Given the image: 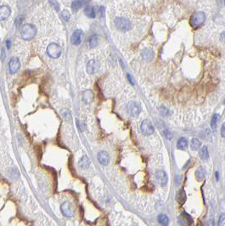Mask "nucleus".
<instances>
[{"mask_svg":"<svg viewBox=\"0 0 225 226\" xmlns=\"http://www.w3.org/2000/svg\"><path fill=\"white\" fill-rule=\"evenodd\" d=\"M36 33H37L36 27L33 25H31V24L24 25L23 27H21V30H20V35H21V38H23L24 40L33 39L35 37Z\"/></svg>","mask_w":225,"mask_h":226,"instance_id":"nucleus-1","label":"nucleus"},{"mask_svg":"<svg viewBox=\"0 0 225 226\" xmlns=\"http://www.w3.org/2000/svg\"><path fill=\"white\" fill-rule=\"evenodd\" d=\"M115 27L119 30V31H122V32H127V31H129L131 29V22L128 20L126 18H123V17H117L115 19Z\"/></svg>","mask_w":225,"mask_h":226,"instance_id":"nucleus-2","label":"nucleus"},{"mask_svg":"<svg viewBox=\"0 0 225 226\" xmlns=\"http://www.w3.org/2000/svg\"><path fill=\"white\" fill-rule=\"evenodd\" d=\"M61 48L60 45H58L55 42L50 43L47 48V54L49 57L53 59H57L61 56Z\"/></svg>","mask_w":225,"mask_h":226,"instance_id":"nucleus-3","label":"nucleus"},{"mask_svg":"<svg viewBox=\"0 0 225 226\" xmlns=\"http://www.w3.org/2000/svg\"><path fill=\"white\" fill-rule=\"evenodd\" d=\"M205 20H206V15L203 12H196L192 15L190 23L192 25L193 27L197 28L204 23Z\"/></svg>","mask_w":225,"mask_h":226,"instance_id":"nucleus-4","label":"nucleus"},{"mask_svg":"<svg viewBox=\"0 0 225 226\" xmlns=\"http://www.w3.org/2000/svg\"><path fill=\"white\" fill-rule=\"evenodd\" d=\"M61 210L62 214L67 218H71L74 215V212H75V208L73 207V205L68 202H65L61 204Z\"/></svg>","mask_w":225,"mask_h":226,"instance_id":"nucleus-5","label":"nucleus"},{"mask_svg":"<svg viewBox=\"0 0 225 226\" xmlns=\"http://www.w3.org/2000/svg\"><path fill=\"white\" fill-rule=\"evenodd\" d=\"M140 129H141V133L145 135H151L155 129H154V127L152 125V123H150L149 120H144L142 123H141L140 126Z\"/></svg>","mask_w":225,"mask_h":226,"instance_id":"nucleus-6","label":"nucleus"},{"mask_svg":"<svg viewBox=\"0 0 225 226\" xmlns=\"http://www.w3.org/2000/svg\"><path fill=\"white\" fill-rule=\"evenodd\" d=\"M127 113L131 116V117H137L139 116V114L140 113V106L136 103V102H130L127 104Z\"/></svg>","mask_w":225,"mask_h":226,"instance_id":"nucleus-7","label":"nucleus"},{"mask_svg":"<svg viewBox=\"0 0 225 226\" xmlns=\"http://www.w3.org/2000/svg\"><path fill=\"white\" fill-rule=\"evenodd\" d=\"M178 224L181 226H190L192 224V218L186 212H183L180 214L178 218Z\"/></svg>","mask_w":225,"mask_h":226,"instance_id":"nucleus-8","label":"nucleus"},{"mask_svg":"<svg viewBox=\"0 0 225 226\" xmlns=\"http://www.w3.org/2000/svg\"><path fill=\"white\" fill-rule=\"evenodd\" d=\"M20 68V62L19 59L17 57H12L9 63V69H10V73L14 74L15 72H17Z\"/></svg>","mask_w":225,"mask_h":226,"instance_id":"nucleus-9","label":"nucleus"},{"mask_svg":"<svg viewBox=\"0 0 225 226\" xmlns=\"http://www.w3.org/2000/svg\"><path fill=\"white\" fill-rule=\"evenodd\" d=\"M83 36V32L81 29H77L74 31V33H72L71 38H70V41L71 43L74 45H78L82 42V38Z\"/></svg>","mask_w":225,"mask_h":226,"instance_id":"nucleus-10","label":"nucleus"},{"mask_svg":"<svg viewBox=\"0 0 225 226\" xmlns=\"http://www.w3.org/2000/svg\"><path fill=\"white\" fill-rule=\"evenodd\" d=\"M99 69V64L94 60H91L88 62L87 65V71L89 74H94L98 71Z\"/></svg>","mask_w":225,"mask_h":226,"instance_id":"nucleus-11","label":"nucleus"},{"mask_svg":"<svg viewBox=\"0 0 225 226\" xmlns=\"http://www.w3.org/2000/svg\"><path fill=\"white\" fill-rule=\"evenodd\" d=\"M11 14V9L8 5H2L0 7V20L8 19Z\"/></svg>","mask_w":225,"mask_h":226,"instance_id":"nucleus-12","label":"nucleus"},{"mask_svg":"<svg viewBox=\"0 0 225 226\" xmlns=\"http://www.w3.org/2000/svg\"><path fill=\"white\" fill-rule=\"evenodd\" d=\"M98 160L99 163L104 166H106L110 162V156L106 151H99L98 153Z\"/></svg>","mask_w":225,"mask_h":226,"instance_id":"nucleus-13","label":"nucleus"},{"mask_svg":"<svg viewBox=\"0 0 225 226\" xmlns=\"http://www.w3.org/2000/svg\"><path fill=\"white\" fill-rule=\"evenodd\" d=\"M155 177H156L157 181L159 182L161 186H164L167 183V174L165 173L164 171L157 172L156 174H155Z\"/></svg>","mask_w":225,"mask_h":226,"instance_id":"nucleus-14","label":"nucleus"},{"mask_svg":"<svg viewBox=\"0 0 225 226\" xmlns=\"http://www.w3.org/2000/svg\"><path fill=\"white\" fill-rule=\"evenodd\" d=\"M94 98V94L93 91L90 89L86 90L83 94V101L85 104H90L93 102Z\"/></svg>","mask_w":225,"mask_h":226,"instance_id":"nucleus-15","label":"nucleus"},{"mask_svg":"<svg viewBox=\"0 0 225 226\" xmlns=\"http://www.w3.org/2000/svg\"><path fill=\"white\" fill-rule=\"evenodd\" d=\"M176 200H177L178 204H180V205H183V203L186 202V194L184 192V190H181L178 191L177 196H176Z\"/></svg>","mask_w":225,"mask_h":226,"instance_id":"nucleus-16","label":"nucleus"},{"mask_svg":"<svg viewBox=\"0 0 225 226\" xmlns=\"http://www.w3.org/2000/svg\"><path fill=\"white\" fill-rule=\"evenodd\" d=\"M83 5H84V1H83V0H75L71 4V10L75 13L77 10H80L83 6Z\"/></svg>","mask_w":225,"mask_h":226,"instance_id":"nucleus-17","label":"nucleus"},{"mask_svg":"<svg viewBox=\"0 0 225 226\" xmlns=\"http://www.w3.org/2000/svg\"><path fill=\"white\" fill-rule=\"evenodd\" d=\"M79 166L83 168V169H86L89 167V164H90V161H89V157L86 156V155H83L81 159L79 160V162H78Z\"/></svg>","mask_w":225,"mask_h":226,"instance_id":"nucleus-18","label":"nucleus"},{"mask_svg":"<svg viewBox=\"0 0 225 226\" xmlns=\"http://www.w3.org/2000/svg\"><path fill=\"white\" fill-rule=\"evenodd\" d=\"M188 147V140L185 139V138H180L178 140V145H177V148L179 149V150H186Z\"/></svg>","mask_w":225,"mask_h":226,"instance_id":"nucleus-19","label":"nucleus"},{"mask_svg":"<svg viewBox=\"0 0 225 226\" xmlns=\"http://www.w3.org/2000/svg\"><path fill=\"white\" fill-rule=\"evenodd\" d=\"M85 14H86V15L88 17L91 18V19H94V18H95V16H96L95 10H94V7H92V6H87L85 8Z\"/></svg>","mask_w":225,"mask_h":226,"instance_id":"nucleus-20","label":"nucleus"},{"mask_svg":"<svg viewBox=\"0 0 225 226\" xmlns=\"http://www.w3.org/2000/svg\"><path fill=\"white\" fill-rule=\"evenodd\" d=\"M143 57L144 59L147 61H151L153 58H154V53L153 51H151L150 49H145L144 51H143Z\"/></svg>","mask_w":225,"mask_h":226,"instance_id":"nucleus-21","label":"nucleus"},{"mask_svg":"<svg viewBox=\"0 0 225 226\" xmlns=\"http://www.w3.org/2000/svg\"><path fill=\"white\" fill-rule=\"evenodd\" d=\"M158 222L161 226H167L169 224V218L166 214H160L158 217Z\"/></svg>","mask_w":225,"mask_h":226,"instance_id":"nucleus-22","label":"nucleus"},{"mask_svg":"<svg viewBox=\"0 0 225 226\" xmlns=\"http://www.w3.org/2000/svg\"><path fill=\"white\" fill-rule=\"evenodd\" d=\"M98 44V38L97 35H92L89 40V46L90 48L96 47Z\"/></svg>","mask_w":225,"mask_h":226,"instance_id":"nucleus-23","label":"nucleus"},{"mask_svg":"<svg viewBox=\"0 0 225 226\" xmlns=\"http://www.w3.org/2000/svg\"><path fill=\"white\" fill-rule=\"evenodd\" d=\"M199 155L201 156L202 160H207L209 158V153H208V149L206 146H203L201 151L199 152Z\"/></svg>","mask_w":225,"mask_h":226,"instance_id":"nucleus-24","label":"nucleus"},{"mask_svg":"<svg viewBox=\"0 0 225 226\" xmlns=\"http://www.w3.org/2000/svg\"><path fill=\"white\" fill-rule=\"evenodd\" d=\"M205 170L202 167H200L198 169L196 170V172H195V177H196L197 179H199V180H202V179H205Z\"/></svg>","mask_w":225,"mask_h":226,"instance_id":"nucleus-25","label":"nucleus"},{"mask_svg":"<svg viewBox=\"0 0 225 226\" xmlns=\"http://www.w3.org/2000/svg\"><path fill=\"white\" fill-rule=\"evenodd\" d=\"M201 141L199 140H197V139H193L192 140H191V149H192L193 151H198L199 150V148L201 147Z\"/></svg>","mask_w":225,"mask_h":226,"instance_id":"nucleus-26","label":"nucleus"},{"mask_svg":"<svg viewBox=\"0 0 225 226\" xmlns=\"http://www.w3.org/2000/svg\"><path fill=\"white\" fill-rule=\"evenodd\" d=\"M219 118H220V116H219L218 114H214V115L212 116L211 122V128H212L213 130H215L216 127H217V122H218V120H219Z\"/></svg>","mask_w":225,"mask_h":226,"instance_id":"nucleus-27","label":"nucleus"},{"mask_svg":"<svg viewBox=\"0 0 225 226\" xmlns=\"http://www.w3.org/2000/svg\"><path fill=\"white\" fill-rule=\"evenodd\" d=\"M160 113L162 115V116H164V117H167L170 115V111H169L168 109L167 108V107H164V106H161L159 109Z\"/></svg>","mask_w":225,"mask_h":226,"instance_id":"nucleus-28","label":"nucleus"},{"mask_svg":"<svg viewBox=\"0 0 225 226\" xmlns=\"http://www.w3.org/2000/svg\"><path fill=\"white\" fill-rule=\"evenodd\" d=\"M61 16H62V18L65 20H66V21L69 20V19L70 18V13H69L67 10H64V11L61 13Z\"/></svg>","mask_w":225,"mask_h":226,"instance_id":"nucleus-29","label":"nucleus"},{"mask_svg":"<svg viewBox=\"0 0 225 226\" xmlns=\"http://www.w3.org/2000/svg\"><path fill=\"white\" fill-rule=\"evenodd\" d=\"M164 134L166 138L167 139V140H172L173 139V135H172V133L170 132L169 130L167 129H165L164 130Z\"/></svg>","mask_w":225,"mask_h":226,"instance_id":"nucleus-30","label":"nucleus"},{"mask_svg":"<svg viewBox=\"0 0 225 226\" xmlns=\"http://www.w3.org/2000/svg\"><path fill=\"white\" fill-rule=\"evenodd\" d=\"M219 226H223L225 224V214H222L219 218Z\"/></svg>","mask_w":225,"mask_h":226,"instance_id":"nucleus-31","label":"nucleus"},{"mask_svg":"<svg viewBox=\"0 0 225 226\" xmlns=\"http://www.w3.org/2000/svg\"><path fill=\"white\" fill-rule=\"evenodd\" d=\"M0 59H1V61L4 62L5 61V60L6 59V53H5V49L3 48L2 49H1V55H0Z\"/></svg>","mask_w":225,"mask_h":226,"instance_id":"nucleus-32","label":"nucleus"},{"mask_svg":"<svg viewBox=\"0 0 225 226\" xmlns=\"http://www.w3.org/2000/svg\"><path fill=\"white\" fill-rule=\"evenodd\" d=\"M205 226H214V220L213 219H208L206 222Z\"/></svg>","mask_w":225,"mask_h":226,"instance_id":"nucleus-33","label":"nucleus"},{"mask_svg":"<svg viewBox=\"0 0 225 226\" xmlns=\"http://www.w3.org/2000/svg\"><path fill=\"white\" fill-rule=\"evenodd\" d=\"M221 135L222 137L225 138V123L222 125V127H221Z\"/></svg>","mask_w":225,"mask_h":226,"instance_id":"nucleus-34","label":"nucleus"},{"mask_svg":"<svg viewBox=\"0 0 225 226\" xmlns=\"http://www.w3.org/2000/svg\"><path fill=\"white\" fill-rule=\"evenodd\" d=\"M11 44H12V43H11V41H10V39H8V40L6 41V47H7L8 49H10V47H11Z\"/></svg>","mask_w":225,"mask_h":226,"instance_id":"nucleus-35","label":"nucleus"},{"mask_svg":"<svg viewBox=\"0 0 225 226\" xmlns=\"http://www.w3.org/2000/svg\"><path fill=\"white\" fill-rule=\"evenodd\" d=\"M127 78H128V80H129V82L131 83L132 84H134L133 79V77H132L131 76H130V74H127Z\"/></svg>","mask_w":225,"mask_h":226,"instance_id":"nucleus-36","label":"nucleus"},{"mask_svg":"<svg viewBox=\"0 0 225 226\" xmlns=\"http://www.w3.org/2000/svg\"><path fill=\"white\" fill-rule=\"evenodd\" d=\"M104 10H105L104 7H100L99 8V14H100V15H102V16H103L104 14Z\"/></svg>","mask_w":225,"mask_h":226,"instance_id":"nucleus-37","label":"nucleus"},{"mask_svg":"<svg viewBox=\"0 0 225 226\" xmlns=\"http://www.w3.org/2000/svg\"><path fill=\"white\" fill-rule=\"evenodd\" d=\"M221 39H222L223 42H225V33H223L221 34Z\"/></svg>","mask_w":225,"mask_h":226,"instance_id":"nucleus-38","label":"nucleus"},{"mask_svg":"<svg viewBox=\"0 0 225 226\" xmlns=\"http://www.w3.org/2000/svg\"><path fill=\"white\" fill-rule=\"evenodd\" d=\"M216 179H217V180H218V179H219V177H218V173H217V172L216 173Z\"/></svg>","mask_w":225,"mask_h":226,"instance_id":"nucleus-39","label":"nucleus"},{"mask_svg":"<svg viewBox=\"0 0 225 226\" xmlns=\"http://www.w3.org/2000/svg\"><path fill=\"white\" fill-rule=\"evenodd\" d=\"M224 104H225V99H224Z\"/></svg>","mask_w":225,"mask_h":226,"instance_id":"nucleus-40","label":"nucleus"},{"mask_svg":"<svg viewBox=\"0 0 225 226\" xmlns=\"http://www.w3.org/2000/svg\"><path fill=\"white\" fill-rule=\"evenodd\" d=\"M224 4H225V0H224Z\"/></svg>","mask_w":225,"mask_h":226,"instance_id":"nucleus-41","label":"nucleus"}]
</instances>
